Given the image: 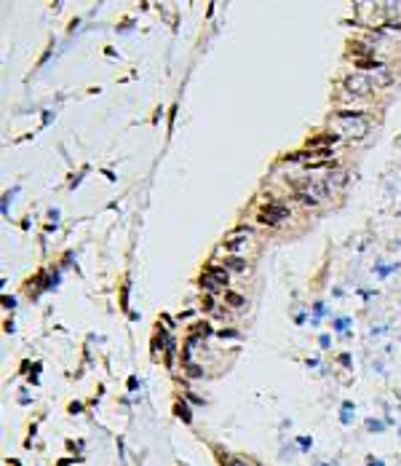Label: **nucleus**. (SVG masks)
<instances>
[{
	"mask_svg": "<svg viewBox=\"0 0 401 466\" xmlns=\"http://www.w3.org/2000/svg\"><path fill=\"white\" fill-rule=\"evenodd\" d=\"M369 132V115L358 113V110H340L337 113V132L340 137H348V140H361Z\"/></svg>",
	"mask_w": 401,
	"mask_h": 466,
	"instance_id": "obj_1",
	"label": "nucleus"
},
{
	"mask_svg": "<svg viewBox=\"0 0 401 466\" xmlns=\"http://www.w3.org/2000/svg\"><path fill=\"white\" fill-rule=\"evenodd\" d=\"M342 86L348 94H353V97H369V94L375 91V78L369 75V72H353V75H348L342 81Z\"/></svg>",
	"mask_w": 401,
	"mask_h": 466,
	"instance_id": "obj_2",
	"label": "nucleus"
},
{
	"mask_svg": "<svg viewBox=\"0 0 401 466\" xmlns=\"http://www.w3.org/2000/svg\"><path fill=\"white\" fill-rule=\"evenodd\" d=\"M227 281H230V273L225 266H209L204 271V276H200V287L209 292H219L227 287Z\"/></svg>",
	"mask_w": 401,
	"mask_h": 466,
	"instance_id": "obj_3",
	"label": "nucleus"
},
{
	"mask_svg": "<svg viewBox=\"0 0 401 466\" xmlns=\"http://www.w3.org/2000/svg\"><path fill=\"white\" fill-rule=\"evenodd\" d=\"M287 217H289V206H283V204H268L260 215V220L268 222V225H278V222H283Z\"/></svg>",
	"mask_w": 401,
	"mask_h": 466,
	"instance_id": "obj_4",
	"label": "nucleus"
},
{
	"mask_svg": "<svg viewBox=\"0 0 401 466\" xmlns=\"http://www.w3.org/2000/svg\"><path fill=\"white\" fill-rule=\"evenodd\" d=\"M222 266H225L227 271H238V273H246V271H249L246 260H241V257H225Z\"/></svg>",
	"mask_w": 401,
	"mask_h": 466,
	"instance_id": "obj_5",
	"label": "nucleus"
},
{
	"mask_svg": "<svg viewBox=\"0 0 401 466\" xmlns=\"http://www.w3.org/2000/svg\"><path fill=\"white\" fill-rule=\"evenodd\" d=\"M225 303L230 305V308H244L246 305L244 295H238V292H225Z\"/></svg>",
	"mask_w": 401,
	"mask_h": 466,
	"instance_id": "obj_6",
	"label": "nucleus"
},
{
	"mask_svg": "<svg viewBox=\"0 0 401 466\" xmlns=\"http://www.w3.org/2000/svg\"><path fill=\"white\" fill-rule=\"evenodd\" d=\"M190 335H193V338H198V341H200V338H209V335H212V327H209L206 322H198V324L193 327V332H190Z\"/></svg>",
	"mask_w": 401,
	"mask_h": 466,
	"instance_id": "obj_7",
	"label": "nucleus"
},
{
	"mask_svg": "<svg viewBox=\"0 0 401 466\" xmlns=\"http://www.w3.org/2000/svg\"><path fill=\"white\" fill-rule=\"evenodd\" d=\"M244 244H246V236L241 233V236H236V239H227V241H225V249H230V252H238V249L244 247Z\"/></svg>",
	"mask_w": 401,
	"mask_h": 466,
	"instance_id": "obj_8",
	"label": "nucleus"
},
{
	"mask_svg": "<svg viewBox=\"0 0 401 466\" xmlns=\"http://www.w3.org/2000/svg\"><path fill=\"white\" fill-rule=\"evenodd\" d=\"M185 373H187L190 378H195V380H200V378H206V373H204V367H198V365H187V367H185Z\"/></svg>",
	"mask_w": 401,
	"mask_h": 466,
	"instance_id": "obj_9",
	"label": "nucleus"
},
{
	"mask_svg": "<svg viewBox=\"0 0 401 466\" xmlns=\"http://www.w3.org/2000/svg\"><path fill=\"white\" fill-rule=\"evenodd\" d=\"M225 466H251V461H249V458H244V455H230Z\"/></svg>",
	"mask_w": 401,
	"mask_h": 466,
	"instance_id": "obj_10",
	"label": "nucleus"
},
{
	"mask_svg": "<svg viewBox=\"0 0 401 466\" xmlns=\"http://www.w3.org/2000/svg\"><path fill=\"white\" fill-rule=\"evenodd\" d=\"M217 338H222V341H238L241 332H236V330H225V327H222V330L217 332Z\"/></svg>",
	"mask_w": 401,
	"mask_h": 466,
	"instance_id": "obj_11",
	"label": "nucleus"
},
{
	"mask_svg": "<svg viewBox=\"0 0 401 466\" xmlns=\"http://www.w3.org/2000/svg\"><path fill=\"white\" fill-rule=\"evenodd\" d=\"M294 198H297L300 204H308V206H316V204H319V201H316L313 196H308V193H294Z\"/></svg>",
	"mask_w": 401,
	"mask_h": 466,
	"instance_id": "obj_12",
	"label": "nucleus"
},
{
	"mask_svg": "<svg viewBox=\"0 0 401 466\" xmlns=\"http://www.w3.org/2000/svg\"><path fill=\"white\" fill-rule=\"evenodd\" d=\"M177 412L185 418V423H190V421H193V418H190V410H187V405H185V402H179V405H177Z\"/></svg>",
	"mask_w": 401,
	"mask_h": 466,
	"instance_id": "obj_13",
	"label": "nucleus"
},
{
	"mask_svg": "<svg viewBox=\"0 0 401 466\" xmlns=\"http://www.w3.org/2000/svg\"><path fill=\"white\" fill-rule=\"evenodd\" d=\"M348 327H351V319H348V316H345V319H337V322H334V330H337V332H345Z\"/></svg>",
	"mask_w": 401,
	"mask_h": 466,
	"instance_id": "obj_14",
	"label": "nucleus"
},
{
	"mask_svg": "<svg viewBox=\"0 0 401 466\" xmlns=\"http://www.w3.org/2000/svg\"><path fill=\"white\" fill-rule=\"evenodd\" d=\"M214 316H217V319H227L230 314H227V308H214Z\"/></svg>",
	"mask_w": 401,
	"mask_h": 466,
	"instance_id": "obj_15",
	"label": "nucleus"
},
{
	"mask_svg": "<svg viewBox=\"0 0 401 466\" xmlns=\"http://www.w3.org/2000/svg\"><path fill=\"white\" fill-rule=\"evenodd\" d=\"M187 399H190V402H193V405H204V399H200L198 394H187Z\"/></svg>",
	"mask_w": 401,
	"mask_h": 466,
	"instance_id": "obj_16",
	"label": "nucleus"
},
{
	"mask_svg": "<svg viewBox=\"0 0 401 466\" xmlns=\"http://www.w3.org/2000/svg\"><path fill=\"white\" fill-rule=\"evenodd\" d=\"M3 305H6V308H14L16 300H14V298H3Z\"/></svg>",
	"mask_w": 401,
	"mask_h": 466,
	"instance_id": "obj_17",
	"label": "nucleus"
},
{
	"mask_svg": "<svg viewBox=\"0 0 401 466\" xmlns=\"http://www.w3.org/2000/svg\"><path fill=\"white\" fill-rule=\"evenodd\" d=\"M313 311H316V316H324V303H316Z\"/></svg>",
	"mask_w": 401,
	"mask_h": 466,
	"instance_id": "obj_18",
	"label": "nucleus"
},
{
	"mask_svg": "<svg viewBox=\"0 0 401 466\" xmlns=\"http://www.w3.org/2000/svg\"><path fill=\"white\" fill-rule=\"evenodd\" d=\"M300 445H302V450H308V448H310V439H308V437H302V439H300Z\"/></svg>",
	"mask_w": 401,
	"mask_h": 466,
	"instance_id": "obj_19",
	"label": "nucleus"
},
{
	"mask_svg": "<svg viewBox=\"0 0 401 466\" xmlns=\"http://www.w3.org/2000/svg\"><path fill=\"white\" fill-rule=\"evenodd\" d=\"M369 466H383V463H380V461H369Z\"/></svg>",
	"mask_w": 401,
	"mask_h": 466,
	"instance_id": "obj_20",
	"label": "nucleus"
}]
</instances>
